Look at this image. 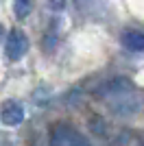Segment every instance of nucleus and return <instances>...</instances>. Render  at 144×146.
I'll return each instance as SVG.
<instances>
[{
	"instance_id": "6",
	"label": "nucleus",
	"mask_w": 144,
	"mask_h": 146,
	"mask_svg": "<svg viewBox=\"0 0 144 146\" xmlns=\"http://www.w3.org/2000/svg\"><path fill=\"white\" fill-rule=\"evenodd\" d=\"M48 5H50V9H55V11H61V9L66 7V0H48Z\"/></svg>"
},
{
	"instance_id": "5",
	"label": "nucleus",
	"mask_w": 144,
	"mask_h": 146,
	"mask_svg": "<svg viewBox=\"0 0 144 146\" xmlns=\"http://www.w3.org/2000/svg\"><path fill=\"white\" fill-rule=\"evenodd\" d=\"M31 9H33V0H13V13L18 20L29 18Z\"/></svg>"
},
{
	"instance_id": "1",
	"label": "nucleus",
	"mask_w": 144,
	"mask_h": 146,
	"mask_svg": "<svg viewBox=\"0 0 144 146\" xmlns=\"http://www.w3.org/2000/svg\"><path fill=\"white\" fill-rule=\"evenodd\" d=\"M48 144L50 146H92L90 142L85 140V135H81L74 127L70 124H59L50 131V137H48Z\"/></svg>"
},
{
	"instance_id": "2",
	"label": "nucleus",
	"mask_w": 144,
	"mask_h": 146,
	"mask_svg": "<svg viewBox=\"0 0 144 146\" xmlns=\"http://www.w3.org/2000/svg\"><path fill=\"white\" fill-rule=\"evenodd\" d=\"M5 50H7V57L11 61H20L26 52H29V39L20 29H13L9 35H7V42H5Z\"/></svg>"
},
{
	"instance_id": "4",
	"label": "nucleus",
	"mask_w": 144,
	"mask_h": 146,
	"mask_svg": "<svg viewBox=\"0 0 144 146\" xmlns=\"http://www.w3.org/2000/svg\"><path fill=\"white\" fill-rule=\"evenodd\" d=\"M122 44L131 52H144V33L142 31H127L122 35Z\"/></svg>"
},
{
	"instance_id": "3",
	"label": "nucleus",
	"mask_w": 144,
	"mask_h": 146,
	"mask_svg": "<svg viewBox=\"0 0 144 146\" xmlns=\"http://www.w3.org/2000/svg\"><path fill=\"white\" fill-rule=\"evenodd\" d=\"M0 116H2V122H5L7 127H18V124H22V120H24V107L20 103H15V100L5 103Z\"/></svg>"
}]
</instances>
